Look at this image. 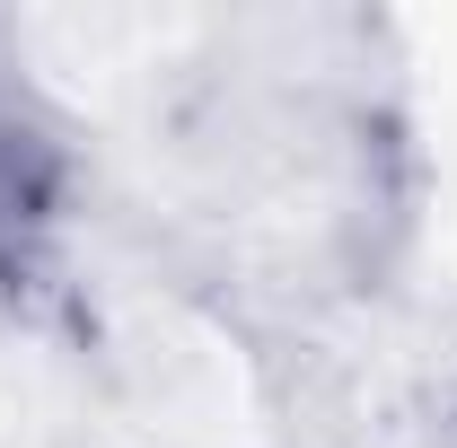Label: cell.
<instances>
[{"label":"cell","instance_id":"cell-1","mask_svg":"<svg viewBox=\"0 0 457 448\" xmlns=\"http://www.w3.org/2000/svg\"><path fill=\"white\" fill-rule=\"evenodd\" d=\"M62 290V168L18 123H0V317H45Z\"/></svg>","mask_w":457,"mask_h":448}]
</instances>
